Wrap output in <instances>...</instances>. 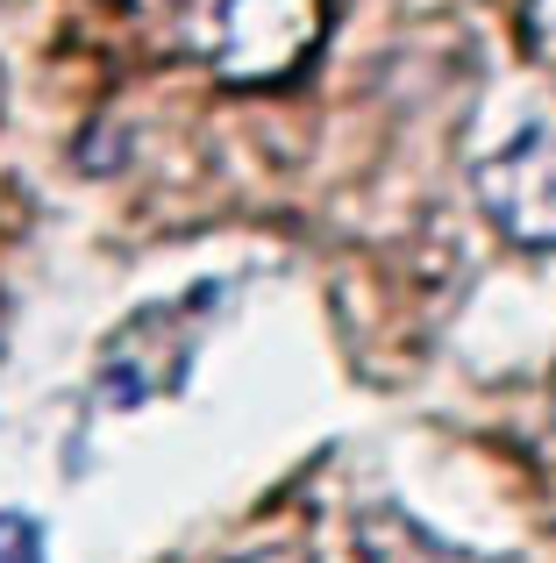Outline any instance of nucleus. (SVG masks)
Returning a JSON list of instances; mask_svg holds the SVG:
<instances>
[{"mask_svg":"<svg viewBox=\"0 0 556 563\" xmlns=\"http://www.w3.org/2000/svg\"><path fill=\"white\" fill-rule=\"evenodd\" d=\"M329 0H186V43L229 86H278L321 51Z\"/></svg>","mask_w":556,"mask_h":563,"instance_id":"f257e3e1","label":"nucleus"},{"mask_svg":"<svg viewBox=\"0 0 556 563\" xmlns=\"http://www.w3.org/2000/svg\"><path fill=\"white\" fill-rule=\"evenodd\" d=\"M486 221L521 250H556V122H529L471 172Z\"/></svg>","mask_w":556,"mask_h":563,"instance_id":"f03ea898","label":"nucleus"},{"mask_svg":"<svg viewBox=\"0 0 556 563\" xmlns=\"http://www.w3.org/2000/svg\"><path fill=\"white\" fill-rule=\"evenodd\" d=\"M0 563H43V528L29 514H0Z\"/></svg>","mask_w":556,"mask_h":563,"instance_id":"7ed1b4c3","label":"nucleus"},{"mask_svg":"<svg viewBox=\"0 0 556 563\" xmlns=\"http://www.w3.org/2000/svg\"><path fill=\"white\" fill-rule=\"evenodd\" d=\"M243 563H314L307 550H257V556H243Z\"/></svg>","mask_w":556,"mask_h":563,"instance_id":"20e7f679","label":"nucleus"}]
</instances>
